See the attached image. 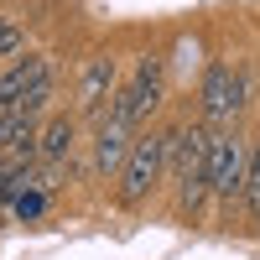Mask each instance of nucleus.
Listing matches in <instances>:
<instances>
[{"instance_id": "nucleus-9", "label": "nucleus", "mask_w": 260, "mask_h": 260, "mask_svg": "<svg viewBox=\"0 0 260 260\" xmlns=\"http://www.w3.org/2000/svg\"><path fill=\"white\" fill-rule=\"evenodd\" d=\"M245 208H250V219L260 224V146H250V172H245Z\"/></svg>"}, {"instance_id": "nucleus-6", "label": "nucleus", "mask_w": 260, "mask_h": 260, "mask_svg": "<svg viewBox=\"0 0 260 260\" xmlns=\"http://www.w3.org/2000/svg\"><path fill=\"white\" fill-rule=\"evenodd\" d=\"M115 83H120V62L110 52H99L83 62V73H78V110L83 115H104V104H115Z\"/></svg>"}, {"instance_id": "nucleus-7", "label": "nucleus", "mask_w": 260, "mask_h": 260, "mask_svg": "<svg viewBox=\"0 0 260 260\" xmlns=\"http://www.w3.org/2000/svg\"><path fill=\"white\" fill-rule=\"evenodd\" d=\"M130 146H136L130 125H120L110 110H104V115H99V125H94V172H99V177H115V172H125Z\"/></svg>"}, {"instance_id": "nucleus-1", "label": "nucleus", "mask_w": 260, "mask_h": 260, "mask_svg": "<svg viewBox=\"0 0 260 260\" xmlns=\"http://www.w3.org/2000/svg\"><path fill=\"white\" fill-rule=\"evenodd\" d=\"M208 151H213V136L203 125H182L172 130V172L182 182V213H198L208 203Z\"/></svg>"}, {"instance_id": "nucleus-11", "label": "nucleus", "mask_w": 260, "mask_h": 260, "mask_svg": "<svg viewBox=\"0 0 260 260\" xmlns=\"http://www.w3.org/2000/svg\"><path fill=\"white\" fill-rule=\"evenodd\" d=\"M16 213H21V219H31V213H42V198H37V192H21V198H16Z\"/></svg>"}, {"instance_id": "nucleus-10", "label": "nucleus", "mask_w": 260, "mask_h": 260, "mask_svg": "<svg viewBox=\"0 0 260 260\" xmlns=\"http://www.w3.org/2000/svg\"><path fill=\"white\" fill-rule=\"evenodd\" d=\"M21 42H26V37H21V26L0 16V57H16V52H21Z\"/></svg>"}, {"instance_id": "nucleus-4", "label": "nucleus", "mask_w": 260, "mask_h": 260, "mask_svg": "<svg viewBox=\"0 0 260 260\" xmlns=\"http://www.w3.org/2000/svg\"><path fill=\"white\" fill-rule=\"evenodd\" d=\"M245 172H250V151L234 141L229 130L213 136V151H208V187H213V198H240L245 192Z\"/></svg>"}, {"instance_id": "nucleus-5", "label": "nucleus", "mask_w": 260, "mask_h": 260, "mask_svg": "<svg viewBox=\"0 0 260 260\" xmlns=\"http://www.w3.org/2000/svg\"><path fill=\"white\" fill-rule=\"evenodd\" d=\"M240 104H245V78L229 68V62H213V68L203 73V89H198V110L203 120H234L240 115Z\"/></svg>"}, {"instance_id": "nucleus-3", "label": "nucleus", "mask_w": 260, "mask_h": 260, "mask_svg": "<svg viewBox=\"0 0 260 260\" xmlns=\"http://www.w3.org/2000/svg\"><path fill=\"white\" fill-rule=\"evenodd\" d=\"M156 104H161V57H141V62H136V73H130V83L115 94L110 115H115L120 125L136 130L151 110H156Z\"/></svg>"}, {"instance_id": "nucleus-2", "label": "nucleus", "mask_w": 260, "mask_h": 260, "mask_svg": "<svg viewBox=\"0 0 260 260\" xmlns=\"http://www.w3.org/2000/svg\"><path fill=\"white\" fill-rule=\"evenodd\" d=\"M172 167V130H151V136H136V146H130L125 156V172H120V203L136 208L151 187H156V177Z\"/></svg>"}, {"instance_id": "nucleus-8", "label": "nucleus", "mask_w": 260, "mask_h": 260, "mask_svg": "<svg viewBox=\"0 0 260 260\" xmlns=\"http://www.w3.org/2000/svg\"><path fill=\"white\" fill-rule=\"evenodd\" d=\"M73 146H78V125L68 115H57L47 130H42V161H62V156H73Z\"/></svg>"}]
</instances>
